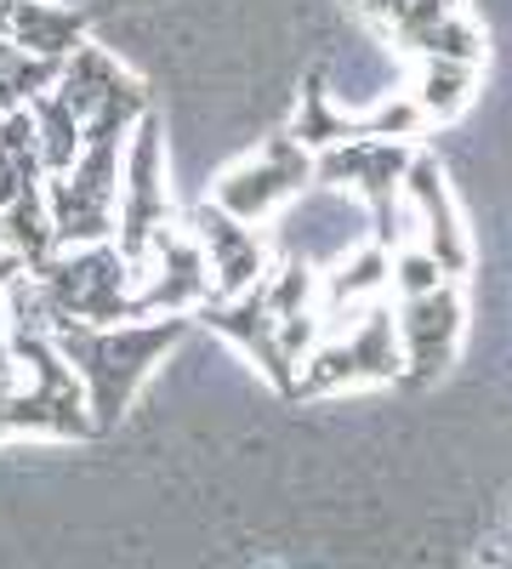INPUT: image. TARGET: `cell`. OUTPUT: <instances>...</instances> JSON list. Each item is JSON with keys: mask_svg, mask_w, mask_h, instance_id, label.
Here are the masks:
<instances>
[{"mask_svg": "<svg viewBox=\"0 0 512 569\" xmlns=\"http://www.w3.org/2000/svg\"><path fill=\"white\" fill-rule=\"evenodd\" d=\"M189 337L182 313H160V319H126V325H63L58 330V353L74 365L86 405H91V427L109 433L120 427V416L131 410L137 388L154 376V365Z\"/></svg>", "mask_w": 512, "mask_h": 569, "instance_id": "6da1fadb", "label": "cell"}, {"mask_svg": "<svg viewBox=\"0 0 512 569\" xmlns=\"http://www.w3.org/2000/svg\"><path fill=\"white\" fill-rule=\"evenodd\" d=\"M388 262H393V273H388V291H393L399 302L433 297V291H444V284H455V279L439 268V257H433V251H422V246H404V251H393Z\"/></svg>", "mask_w": 512, "mask_h": 569, "instance_id": "44dd1931", "label": "cell"}, {"mask_svg": "<svg viewBox=\"0 0 512 569\" xmlns=\"http://www.w3.org/2000/svg\"><path fill=\"white\" fill-rule=\"evenodd\" d=\"M40 182H46V160H40V137H34L29 109L0 114V211Z\"/></svg>", "mask_w": 512, "mask_h": 569, "instance_id": "2e32d148", "label": "cell"}, {"mask_svg": "<svg viewBox=\"0 0 512 569\" xmlns=\"http://www.w3.org/2000/svg\"><path fill=\"white\" fill-rule=\"evenodd\" d=\"M422 126H428V114H422V103H415L410 91L382 98L370 114H359V131L377 137V142H415V137H422Z\"/></svg>", "mask_w": 512, "mask_h": 569, "instance_id": "7402d4cb", "label": "cell"}, {"mask_svg": "<svg viewBox=\"0 0 512 569\" xmlns=\"http://www.w3.org/2000/svg\"><path fill=\"white\" fill-rule=\"evenodd\" d=\"M58 98L69 103V114L80 126H91L103 109L126 103V98H143V80H137L131 69H120L103 46H80V52L63 63V80H58Z\"/></svg>", "mask_w": 512, "mask_h": 569, "instance_id": "4fadbf2b", "label": "cell"}, {"mask_svg": "<svg viewBox=\"0 0 512 569\" xmlns=\"http://www.w3.org/2000/svg\"><path fill=\"white\" fill-rule=\"evenodd\" d=\"M404 206L415 217V246L433 251L450 279H461V273L473 268V233H468V222H461V206H455L450 182H444V166L433 154H415L410 160Z\"/></svg>", "mask_w": 512, "mask_h": 569, "instance_id": "ba28073f", "label": "cell"}, {"mask_svg": "<svg viewBox=\"0 0 512 569\" xmlns=\"http://www.w3.org/2000/svg\"><path fill=\"white\" fill-rule=\"evenodd\" d=\"M410 160H415L410 142L359 137V142H342V149H331V154H313V188L353 194L359 206H382V200H399L404 194Z\"/></svg>", "mask_w": 512, "mask_h": 569, "instance_id": "30bf717a", "label": "cell"}, {"mask_svg": "<svg viewBox=\"0 0 512 569\" xmlns=\"http://www.w3.org/2000/svg\"><path fill=\"white\" fill-rule=\"evenodd\" d=\"M18 393V382H0V439H7V399Z\"/></svg>", "mask_w": 512, "mask_h": 569, "instance_id": "d4e9b609", "label": "cell"}, {"mask_svg": "<svg viewBox=\"0 0 512 569\" xmlns=\"http://www.w3.org/2000/svg\"><path fill=\"white\" fill-rule=\"evenodd\" d=\"M160 228H171V188H165V126L149 109L126 142V171H120V217H114V246L137 268Z\"/></svg>", "mask_w": 512, "mask_h": 569, "instance_id": "5b68a950", "label": "cell"}, {"mask_svg": "<svg viewBox=\"0 0 512 569\" xmlns=\"http://www.w3.org/2000/svg\"><path fill=\"white\" fill-rule=\"evenodd\" d=\"M0 246H7L12 262H23L29 273L58 251V240H52V206H46V182L29 188V194H18L7 211H0Z\"/></svg>", "mask_w": 512, "mask_h": 569, "instance_id": "e0dca14e", "label": "cell"}, {"mask_svg": "<svg viewBox=\"0 0 512 569\" xmlns=\"http://www.w3.org/2000/svg\"><path fill=\"white\" fill-rule=\"evenodd\" d=\"M291 137L302 142L308 154H331V149H342V142H359L364 131H359V114L337 109V98L324 91V74H313L308 91H302V109H297Z\"/></svg>", "mask_w": 512, "mask_h": 569, "instance_id": "ac0fdd59", "label": "cell"}, {"mask_svg": "<svg viewBox=\"0 0 512 569\" xmlns=\"http://www.w3.org/2000/svg\"><path fill=\"white\" fill-rule=\"evenodd\" d=\"M399 46H410L422 63H468V69H484V29L473 23V12L461 7H444L433 23H422V29H410Z\"/></svg>", "mask_w": 512, "mask_h": 569, "instance_id": "9a60e30c", "label": "cell"}, {"mask_svg": "<svg viewBox=\"0 0 512 569\" xmlns=\"http://www.w3.org/2000/svg\"><path fill=\"white\" fill-rule=\"evenodd\" d=\"M399 348H404V376L415 388L439 382V376L455 365V348H461V330H468V302H461L455 284L433 297H415V302H399Z\"/></svg>", "mask_w": 512, "mask_h": 569, "instance_id": "9c48e42d", "label": "cell"}, {"mask_svg": "<svg viewBox=\"0 0 512 569\" xmlns=\"http://www.w3.org/2000/svg\"><path fill=\"white\" fill-rule=\"evenodd\" d=\"M29 120H34V137H40V160H46V177H63L80 149H86V126L69 114V103L58 91H46V98L29 103Z\"/></svg>", "mask_w": 512, "mask_h": 569, "instance_id": "d6986e66", "label": "cell"}, {"mask_svg": "<svg viewBox=\"0 0 512 569\" xmlns=\"http://www.w3.org/2000/svg\"><path fill=\"white\" fill-rule=\"evenodd\" d=\"M200 319L262 370V382H273L279 393H297V365L285 359V348H279V319L268 308L262 284H257V291H245V297H211L200 308Z\"/></svg>", "mask_w": 512, "mask_h": 569, "instance_id": "7c38bea8", "label": "cell"}, {"mask_svg": "<svg viewBox=\"0 0 512 569\" xmlns=\"http://www.w3.org/2000/svg\"><path fill=\"white\" fill-rule=\"evenodd\" d=\"M313 188V154L291 131H279L262 142V154L234 166L217 188H211V206H222L228 217H240L251 228H262L273 211H285L291 200H302Z\"/></svg>", "mask_w": 512, "mask_h": 569, "instance_id": "8992f818", "label": "cell"}, {"mask_svg": "<svg viewBox=\"0 0 512 569\" xmlns=\"http://www.w3.org/2000/svg\"><path fill=\"white\" fill-rule=\"evenodd\" d=\"M34 279L46 284V297L58 302L63 325H126V319H137V268L120 257L114 240L52 251L34 268Z\"/></svg>", "mask_w": 512, "mask_h": 569, "instance_id": "3957f363", "label": "cell"}, {"mask_svg": "<svg viewBox=\"0 0 512 569\" xmlns=\"http://www.w3.org/2000/svg\"><path fill=\"white\" fill-rule=\"evenodd\" d=\"M7 342H12V365H18V393L7 399V433H40V439L98 433L80 376L58 353V337H29V330H18Z\"/></svg>", "mask_w": 512, "mask_h": 569, "instance_id": "7a4b0ae2", "label": "cell"}, {"mask_svg": "<svg viewBox=\"0 0 512 569\" xmlns=\"http://www.w3.org/2000/svg\"><path fill=\"white\" fill-rule=\"evenodd\" d=\"M189 228H194V240H200V251H205V268H211V279H217V297H245V291H257V284L268 279L273 251H268V240H262L251 222L228 217L222 206L205 200V206L189 217Z\"/></svg>", "mask_w": 512, "mask_h": 569, "instance_id": "8fae6325", "label": "cell"}, {"mask_svg": "<svg viewBox=\"0 0 512 569\" xmlns=\"http://www.w3.org/2000/svg\"><path fill=\"white\" fill-rule=\"evenodd\" d=\"M359 7H364L370 18H377V23H388V29H399V23L410 18V7H415V0H359Z\"/></svg>", "mask_w": 512, "mask_h": 569, "instance_id": "cb8c5ba5", "label": "cell"}, {"mask_svg": "<svg viewBox=\"0 0 512 569\" xmlns=\"http://www.w3.org/2000/svg\"><path fill=\"white\" fill-rule=\"evenodd\" d=\"M23 262H0V382H18V365H12V342H7V284Z\"/></svg>", "mask_w": 512, "mask_h": 569, "instance_id": "603a6c76", "label": "cell"}, {"mask_svg": "<svg viewBox=\"0 0 512 569\" xmlns=\"http://www.w3.org/2000/svg\"><path fill=\"white\" fill-rule=\"evenodd\" d=\"M12 46L29 58H46V63H69L86 46V18L74 7H58V0H18Z\"/></svg>", "mask_w": 512, "mask_h": 569, "instance_id": "5bb4252c", "label": "cell"}, {"mask_svg": "<svg viewBox=\"0 0 512 569\" xmlns=\"http://www.w3.org/2000/svg\"><path fill=\"white\" fill-rule=\"evenodd\" d=\"M404 376V348H399V319L388 302L364 308L342 337H324L302 370H297V393H337L359 382H399Z\"/></svg>", "mask_w": 512, "mask_h": 569, "instance_id": "277c9868", "label": "cell"}, {"mask_svg": "<svg viewBox=\"0 0 512 569\" xmlns=\"http://www.w3.org/2000/svg\"><path fill=\"white\" fill-rule=\"evenodd\" d=\"M217 297V279L205 268V251L194 240L189 222L160 228L143 262H137V319H160V313H200Z\"/></svg>", "mask_w": 512, "mask_h": 569, "instance_id": "52a82bcc", "label": "cell"}, {"mask_svg": "<svg viewBox=\"0 0 512 569\" xmlns=\"http://www.w3.org/2000/svg\"><path fill=\"white\" fill-rule=\"evenodd\" d=\"M473 86H479V69H468V63H422L410 98L422 103L428 120H450L473 103Z\"/></svg>", "mask_w": 512, "mask_h": 569, "instance_id": "ffe728a7", "label": "cell"}]
</instances>
